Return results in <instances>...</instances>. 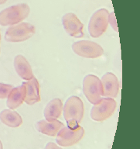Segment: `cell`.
Returning <instances> with one entry per match:
<instances>
[{"label": "cell", "instance_id": "1", "mask_svg": "<svg viewBox=\"0 0 140 149\" xmlns=\"http://www.w3.org/2000/svg\"><path fill=\"white\" fill-rule=\"evenodd\" d=\"M84 104L77 96H71L65 102L63 108V116L68 126L74 128L82 120L84 116Z\"/></svg>", "mask_w": 140, "mask_h": 149}, {"label": "cell", "instance_id": "2", "mask_svg": "<svg viewBox=\"0 0 140 149\" xmlns=\"http://www.w3.org/2000/svg\"><path fill=\"white\" fill-rule=\"evenodd\" d=\"M30 7L26 4L12 6L0 12V25H15L28 16Z\"/></svg>", "mask_w": 140, "mask_h": 149}, {"label": "cell", "instance_id": "3", "mask_svg": "<svg viewBox=\"0 0 140 149\" xmlns=\"http://www.w3.org/2000/svg\"><path fill=\"white\" fill-rule=\"evenodd\" d=\"M83 91L86 98L92 104L98 103L102 95L101 81L94 74H88L83 81Z\"/></svg>", "mask_w": 140, "mask_h": 149}, {"label": "cell", "instance_id": "4", "mask_svg": "<svg viewBox=\"0 0 140 149\" xmlns=\"http://www.w3.org/2000/svg\"><path fill=\"white\" fill-rule=\"evenodd\" d=\"M109 13L107 9H101L92 15L88 25L89 33L92 37L97 38L106 31L108 25Z\"/></svg>", "mask_w": 140, "mask_h": 149}, {"label": "cell", "instance_id": "5", "mask_svg": "<svg viewBox=\"0 0 140 149\" xmlns=\"http://www.w3.org/2000/svg\"><path fill=\"white\" fill-rule=\"evenodd\" d=\"M34 33L35 27L33 25L28 23H21L8 28L5 39L9 42H21L30 38Z\"/></svg>", "mask_w": 140, "mask_h": 149}, {"label": "cell", "instance_id": "6", "mask_svg": "<svg viewBox=\"0 0 140 149\" xmlns=\"http://www.w3.org/2000/svg\"><path fill=\"white\" fill-rule=\"evenodd\" d=\"M84 134V128L79 125L74 128L63 127L57 133L56 141L61 146H71V145L77 144L83 137Z\"/></svg>", "mask_w": 140, "mask_h": 149}, {"label": "cell", "instance_id": "7", "mask_svg": "<svg viewBox=\"0 0 140 149\" xmlns=\"http://www.w3.org/2000/svg\"><path fill=\"white\" fill-rule=\"evenodd\" d=\"M116 109V102L112 98L101 99L91 111V117L95 121H103L108 118Z\"/></svg>", "mask_w": 140, "mask_h": 149}, {"label": "cell", "instance_id": "8", "mask_svg": "<svg viewBox=\"0 0 140 149\" xmlns=\"http://www.w3.org/2000/svg\"><path fill=\"white\" fill-rule=\"evenodd\" d=\"M72 49L77 55L87 58H98L104 54L102 47L89 40L75 42L73 44Z\"/></svg>", "mask_w": 140, "mask_h": 149}, {"label": "cell", "instance_id": "9", "mask_svg": "<svg viewBox=\"0 0 140 149\" xmlns=\"http://www.w3.org/2000/svg\"><path fill=\"white\" fill-rule=\"evenodd\" d=\"M62 23L64 30L71 37L81 38L84 36L83 23L73 13H68L63 16Z\"/></svg>", "mask_w": 140, "mask_h": 149}, {"label": "cell", "instance_id": "10", "mask_svg": "<svg viewBox=\"0 0 140 149\" xmlns=\"http://www.w3.org/2000/svg\"><path fill=\"white\" fill-rule=\"evenodd\" d=\"M102 95L106 97H116L119 89V82L113 73L107 72L101 79Z\"/></svg>", "mask_w": 140, "mask_h": 149}, {"label": "cell", "instance_id": "11", "mask_svg": "<svg viewBox=\"0 0 140 149\" xmlns=\"http://www.w3.org/2000/svg\"><path fill=\"white\" fill-rule=\"evenodd\" d=\"M23 85L25 87L26 95L24 101L26 104L33 105L40 100V86L37 79L33 77L30 80L26 82H23Z\"/></svg>", "mask_w": 140, "mask_h": 149}, {"label": "cell", "instance_id": "12", "mask_svg": "<svg viewBox=\"0 0 140 149\" xmlns=\"http://www.w3.org/2000/svg\"><path fill=\"white\" fill-rule=\"evenodd\" d=\"M62 127H63V123L57 120L53 121L42 120L38 121L37 123H36V129L39 132L50 136V137L56 136L57 134Z\"/></svg>", "mask_w": 140, "mask_h": 149}, {"label": "cell", "instance_id": "13", "mask_svg": "<svg viewBox=\"0 0 140 149\" xmlns=\"http://www.w3.org/2000/svg\"><path fill=\"white\" fill-rule=\"evenodd\" d=\"M14 67L16 72L24 80H30L33 78V74L30 65L25 57L17 55L14 60Z\"/></svg>", "mask_w": 140, "mask_h": 149}, {"label": "cell", "instance_id": "14", "mask_svg": "<svg viewBox=\"0 0 140 149\" xmlns=\"http://www.w3.org/2000/svg\"><path fill=\"white\" fill-rule=\"evenodd\" d=\"M26 90L23 85L13 88L8 95L7 107L10 109H14L23 103L25 99Z\"/></svg>", "mask_w": 140, "mask_h": 149}, {"label": "cell", "instance_id": "15", "mask_svg": "<svg viewBox=\"0 0 140 149\" xmlns=\"http://www.w3.org/2000/svg\"><path fill=\"white\" fill-rule=\"evenodd\" d=\"M63 109L62 101L60 99H54L47 105L44 109V116L46 120H56L61 116Z\"/></svg>", "mask_w": 140, "mask_h": 149}, {"label": "cell", "instance_id": "16", "mask_svg": "<svg viewBox=\"0 0 140 149\" xmlns=\"http://www.w3.org/2000/svg\"><path fill=\"white\" fill-rule=\"evenodd\" d=\"M0 120L4 124L10 127H18L23 123V120L19 114L10 109H5L1 112Z\"/></svg>", "mask_w": 140, "mask_h": 149}, {"label": "cell", "instance_id": "17", "mask_svg": "<svg viewBox=\"0 0 140 149\" xmlns=\"http://www.w3.org/2000/svg\"><path fill=\"white\" fill-rule=\"evenodd\" d=\"M13 87L11 85L0 83V99L7 98Z\"/></svg>", "mask_w": 140, "mask_h": 149}, {"label": "cell", "instance_id": "18", "mask_svg": "<svg viewBox=\"0 0 140 149\" xmlns=\"http://www.w3.org/2000/svg\"><path fill=\"white\" fill-rule=\"evenodd\" d=\"M108 23H110V24L112 25V28L114 30H115V31H118V26H117L116 19H115V16H114V13H112L111 14H109V16H108Z\"/></svg>", "mask_w": 140, "mask_h": 149}, {"label": "cell", "instance_id": "19", "mask_svg": "<svg viewBox=\"0 0 140 149\" xmlns=\"http://www.w3.org/2000/svg\"><path fill=\"white\" fill-rule=\"evenodd\" d=\"M45 149H62L59 146H57L55 143L54 142H49L48 144L46 145Z\"/></svg>", "mask_w": 140, "mask_h": 149}, {"label": "cell", "instance_id": "20", "mask_svg": "<svg viewBox=\"0 0 140 149\" xmlns=\"http://www.w3.org/2000/svg\"><path fill=\"white\" fill-rule=\"evenodd\" d=\"M6 2V0H0V5L4 4Z\"/></svg>", "mask_w": 140, "mask_h": 149}, {"label": "cell", "instance_id": "21", "mask_svg": "<svg viewBox=\"0 0 140 149\" xmlns=\"http://www.w3.org/2000/svg\"><path fill=\"white\" fill-rule=\"evenodd\" d=\"M0 149H3V144H2V142H1V141H0Z\"/></svg>", "mask_w": 140, "mask_h": 149}]
</instances>
